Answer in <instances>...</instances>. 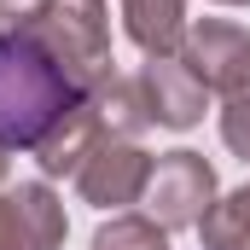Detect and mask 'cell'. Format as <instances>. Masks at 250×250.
<instances>
[{"mask_svg": "<svg viewBox=\"0 0 250 250\" xmlns=\"http://www.w3.org/2000/svg\"><path fill=\"white\" fill-rule=\"evenodd\" d=\"M140 82H146V99H151V123L157 128H175V134H187V128L204 123V82L192 76L187 64L175 59H146V70H140Z\"/></svg>", "mask_w": 250, "mask_h": 250, "instance_id": "obj_7", "label": "cell"}, {"mask_svg": "<svg viewBox=\"0 0 250 250\" xmlns=\"http://www.w3.org/2000/svg\"><path fill=\"white\" fill-rule=\"evenodd\" d=\"M215 6H250V0H215Z\"/></svg>", "mask_w": 250, "mask_h": 250, "instance_id": "obj_17", "label": "cell"}, {"mask_svg": "<svg viewBox=\"0 0 250 250\" xmlns=\"http://www.w3.org/2000/svg\"><path fill=\"white\" fill-rule=\"evenodd\" d=\"M221 140H227L233 157H245V163H250V87L227 99V111H221Z\"/></svg>", "mask_w": 250, "mask_h": 250, "instance_id": "obj_13", "label": "cell"}, {"mask_svg": "<svg viewBox=\"0 0 250 250\" xmlns=\"http://www.w3.org/2000/svg\"><path fill=\"white\" fill-rule=\"evenodd\" d=\"M215 169L204 163V151H163L151 163V187H146V215L163 227V233H181V227H198L209 209H215Z\"/></svg>", "mask_w": 250, "mask_h": 250, "instance_id": "obj_3", "label": "cell"}, {"mask_svg": "<svg viewBox=\"0 0 250 250\" xmlns=\"http://www.w3.org/2000/svg\"><path fill=\"white\" fill-rule=\"evenodd\" d=\"M0 250H29L23 227H18V209H12V198H0Z\"/></svg>", "mask_w": 250, "mask_h": 250, "instance_id": "obj_14", "label": "cell"}, {"mask_svg": "<svg viewBox=\"0 0 250 250\" xmlns=\"http://www.w3.org/2000/svg\"><path fill=\"white\" fill-rule=\"evenodd\" d=\"M87 99H93V111H99V123H105L111 140H140L146 128H157V123H151V99H146V82H140V76H117V70H111Z\"/></svg>", "mask_w": 250, "mask_h": 250, "instance_id": "obj_9", "label": "cell"}, {"mask_svg": "<svg viewBox=\"0 0 250 250\" xmlns=\"http://www.w3.org/2000/svg\"><path fill=\"white\" fill-rule=\"evenodd\" d=\"M123 29L146 59H169L187 41V0H123Z\"/></svg>", "mask_w": 250, "mask_h": 250, "instance_id": "obj_8", "label": "cell"}, {"mask_svg": "<svg viewBox=\"0 0 250 250\" xmlns=\"http://www.w3.org/2000/svg\"><path fill=\"white\" fill-rule=\"evenodd\" d=\"M87 250H169V233L151 221V215H134V209H117Z\"/></svg>", "mask_w": 250, "mask_h": 250, "instance_id": "obj_12", "label": "cell"}, {"mask_svg": "<svg viewBox=\"0 0 250 250\" xmlns=\"http://www.w3.org/2000/svg\"><path fill=\"white\" fill-rule=\"evenodd\" d=\"M76 99H87V93L59 70V59L23 23L18 29H0V140L12 151L18 146H35Z\"/></svg>", "mask_w": 250, "mask_h": 250, "instance_id": "obj_1", "label": "cell"}, {"mask_svg": "<svg viewBox=\"0 0 250 250\" xmlns=\"http://www.w3.org/2000/svg\"><path fill=\"white\" fill-rule=\"evenodd\" d=\"M41 6H47V0H0V29H18V23H29Z\"/></svg>", "mask_w": 250, "mask_h": 250, "instance_id": "obj_15", "label": "cell"}, {"mask_svg": "<svg viewBox=\"0 0 250 250\" xmlns=\"http://www.w3.org/2000/svg\"><path fill=\"white\" fill-rule=\"evenodd\" d=\"M204 250H250V181L227 198H215V209L198 221Z\"/></svg>", "mask_w": 250, "mask_h": 250, "instance_id": "obj_11", "label": "cell"}, {"mask_svg": "<svg viewBox=\"0 0 250 250\" xmlns=\"http://www.w3.org/2000/svg\"><path fill=\"white\" fill-rule=\"evenodd\" d=\"M151 151L140 146V140H105L87 163H82V175H76V192H82V204H93V209H128V204H140L146 187H151Z\"/></svg>", "mask_w": 250, "mask_h": 250, "instance_id": "obj_5", "label": "cell"}, {"mask_svg": "<svg viewBox=\"0 0 250 250\" xmlns=\"http://www.w3.org/2000/svg\"><path fill=\"white\" fill-rule=\"evenodd\" d=\"M105 140H111V134H105V123H99L93 99H76V105H70V111H64V117L47 128L29 151H35L41 175H47V181H59V175H82V163H87Z\"/></svg>", "mask_w": 250, "mask_h": 250, "instance_id": "obj_6", "label": "cell"}, {"mask_svg": "<svg viewBox=\"0 0 250 250\" xmlns=\"http://www.w3.org/2000/svg\"><path fill=\"white\" fill-rule=\"evenodd\" d=\"M12 209H18V227H23L29 250H59L64 245V233H70L64 198L47 187V181H23V187L12 192Z\"/></svg>", "mask_w": 250, "mask_h": 250, "instance_id": "obj_10", "label": "cell"}, {"mask_svg": "<svg viewBox=\"0 0 250 250\" xmlns=\"http://www.w3.org/2000/svg\"><path fill=\"white\" fill-rule=\"evenodd\" d=\"M23 29L59 59V70L82 93L111 76V0H47Z\"/></svg>", "mask_w": 250, "mask_h": 250, "instance_id": "obj_2", "label": "cell"}, {"mask_svg": "<svg viewBox=\"0 0 250 250\" xmlns=\"http://www.w3.org/2000/svg\"><path fill=\"white\" fill-rule=\"evenodd\" d=\"M175 59L204 82V93L233 99L250 87V29L227 23V18H198V23H187V41Z\"/></svg>", "mask_w": 250, "mask_h": 250, "instance_id": "obj_4", "label": "cell"}, {"mask_svg": "<svg viewBox=\"0 0 250 250\" xmlns=\"http://www.w3.org/2000/svg\"><path fill=\"white\" fill-rule=\"evenodd\" d=\"M6 175H12V146L0 140V181H6Z\"/></svg>", "mask_w": 250, "mask_h": 250, "instance_id": "obj_16", "label": "cell"}]
</instances>
